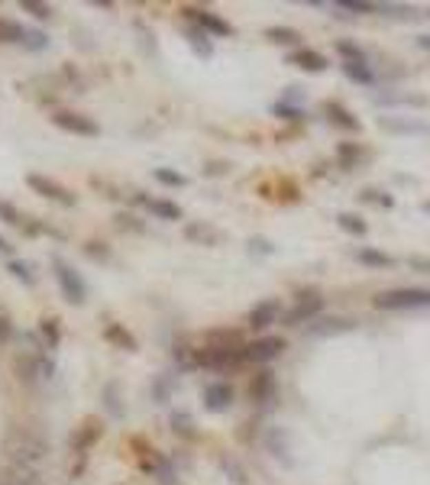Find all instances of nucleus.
<instances>
[{
  "label": "nucleus",
  "instance_id": "f257e3e1",
  "mask_svg": "<svg viewBox=\"0 0 430 485\" xmlns=\"http://www.w3.org/2000/svg\"><path fill=\"white\" fill-rule=\"evenodd\" d=\"M3 453L10 456V463L32 469V466H39L42 460H45L49 440H45V433H39L36 427L17 424V427H10L7 437H3Z\"/></svg>",
  "mask_w": 430,
  "mask_h": 485
},
{
  "label": "nucleus",
  "instance_id": "f03ea898",
  "mask_svg": "<svg viewBox=\"0 0 430 485\" xmlns=\"http://www.w3.org/2000/svg\"><path fill=\"white\" fill-rule=\"evenodd\" d=\"M372 305L378 311H408V307H430V288H391L376 295Z\"/></svg>",
  "mask_w": 430,
  "mask_h": 485
},
{
  "label": "nucleus",
  "instance_id": "7ed1b4c3",
  "mask_svg": "<svg viewBox=\"0 0 430 485\" xmlns=\"http://www.w3.org/2000/svg\"><path fill=\"white\" fill-rule=\"evenodd\" d=\"M240 362H246L240 343H207L204 349H198V366H207V369H230Z\"/></svg>",
  "mask_w": 430,
  "mask_h": 485
},
{
  "label": "nucleus",
  "instance_id": "20e7f679",
  "mask_svg": "<svg viewBox=\"0 0 430 485\" xmlns=\"http://www.w3.org/2000/svg\"><path fill=\"white\" fill-rule=\"evenodd\" d=\"M52 269H55V278H59V288H62L65 301H68V305H84V301H88V285H84L81 275L74 272L65 259H59V256L52 259Z\"/></svg>",
  "mask_w": 430,
  "mask_h": 485
},
{
  "label": "nucleus",
  "instance_id": "39448f33",
  "mask_svg": "<svg viewBox=\"0 0 430 485\" xmlns=\"http://www.w3.org/2000/svg\"><path fill=\"white\" fill-rule=\"evenodd\" d=\"M26 185H30L36 194H42V198H49V200H55V204H62V207H74V194L68 188H62L59 181H52V178H45V175H26Z\"/></svg>",
  "mask_w": 430,
  "mask_h": 485
},
{
  "label": "nucleus",
  "instance_id": "423d86ee",
  "mask_svg": "<svg viewBox=\"0 0 430 485\" xmlns=\"http://www.w3.org/2000/svg\"><path fill=\"white\" fill-rule=\"evenodd\" d=\"M320 311H324V298H320V295H301L298 301H294L291 311H285V314H282V320L288 324V327H298V324L314 320Z\"/></svg>",
  "mask_w": 430,
  "mask_h": 485
},
{
  "label": "nucleus",
  "instance_id": "0eeeda50",
  "mask_svg": "<svg viewBox=\"0 0 430 485\" xmlns=\"http://www.w3.org/2000/svg\"><path fill=\"white\" fill-rule=\"evenodd\" d=\"M285 340L282 337H259L256 343L243 347V359L246 362H272V359L282 356Z\"/></svg>",
  "mask_w": 430,
  "mask_h": 485
},
{
  "label": "nucleus",
  "instance_id": "6e6552de",
  "mask_svg": "<svg viewBox=\"0 0 430 485\" xmlns=\"http://www.w3.org/2000/svg\"><path fill=\"white\" fill-rule=\"evenodd\" d=\"M52 120H55V127H59V130H65V133H74V136H97V133H101V127H97L91 116L72 114V110H59Z\"/></svg>",
  "mask_w": 430,
  "mask_h": 485
},
{
  "label": "nucleus",
  "instance_id": "1a4fd4ad",
  "mask_svg": "<svg viewBox=\"0 0 430 485\" xmlns=\"http://www.w3.org/2000/svg\"><path fill=\"white\" fill-rule=\"evenodd\" d=\"M278 317H282V301H275V298H265V301H259V305L249 311L246 324H249L252 330H265V327H272Z\"/></svg>",
  "mask_w": 430,
  "mask_h": 485
},
{
  "label": "nucleus",
  "instance_id": "9d476101",
  "mask_svg": "<svg viewBox=\"0 0 430 485\" xmlns=\"http://www.w3.org/2000/svg\"><path fill=\"white\" fill-rule=\"evenodd\" d=\"M204 404H207V411H227L233 404V385L230 382H210L204 389Z\"/></svg>",
  "mask_w": 430,
  "mask_h": 485
},
{
  "label": "nucleus",
  "instance_id": "9b49d317",
  "mask_svg": "<svg viewBox=\"0 0 430 485\" xmlns=\"http://www.w3.org/2000/svg\"><path fill=\"white\" fill-rule=\"evenodd\" d=\"M185 13H188L207 36H233V26L227 20H221L217 13H210V10H185Z\"/></svg>",
  "mask_w": 430,
  "mask_h": 485
},
{
  "label": "nucleus",
  "instance_id": "f8f14e48",
  "mask_svg": "<svg viewBox=\"0 0 430 485\" xmlns=\"http://www.w3.org/2000/svg\"><path fill=\"white\" fill-rule=\"evenodd\" d=\"M288 65L305 68V72H324L327 59L317 52V49H294V52H288Z\"/></svg>",
  "mask_w": 430,
  "mask_h": 485
},
{
  "label": "nucleus",
  "instance_id": "ddd939ff",
  "mask_svg": "<svg viewBox=\"0 0 430 485\" xmlns=\"http://www.w3.org/2000/svg\"><path fill=\"white\" fill-rule=\"evenodd\" d=\"M249 395H252V401H259V404L272 401V395H275V372L272 369L256 372V379L249 382Z\"/></svg>",
  "mask_w": 430,
  "mask_h": 485
},
{
  "label": "nucleus",
  "instance_id": "4468645a",
  "mask_svg": "<svg viewBox=\"0 0 430 485\" xmlns=\"http://www.w3.org/2000/svg\"><path fill=\"white\" fill-rule=\"evenodd\" d=\"M0 485H36V473L26 469V466L7 463L0 466Z\"/></svg>",
  "mask_w": 430,
  "mask_h": 485
},
{
  "label": "nucleus",
  "instance_id": "2eb2a0df",
  "mask_svg": "<svg viewBox=\"0 0 430 485\" xmlns=\"http://www.w3.org/2000/svg\"><path fill=\"white\" fill-rule=\"evenodd\" d=\"M324 114H327V120H330V123H336L340 130H349V133H353V130H359V120L349 114L343 104H336V101H327Z\"/></svg>",
  "mask_w": 430,
  "mask_h": 485
},
{
  "label": "nucleus",
  "instance_id": "dca6fc26",
  "mask_svg": "<svg viewBox=\"0 0 430 485\" xmlns=\"http://www.w3.org/2000/svg\"><path fill=\"white\" fill-rule=\"evenodd\" d=\"M185 236L201 242V246H221V240H223V233L207 227V223H188V227H185Z\"/></svg>",
  "mask_w": 430,
  "mask_h": 485
},
{
  "label": "nucleus",
  "instance_id": "f3484780",
  "mask_svg": "<svg viewBox=\"0 0 430 485\" xmlns=\"http://www.w3.org/2000/svg\"><path fill=\"white\" fill-rule=\"evenodd\" d=\"M343 74L356 85H376V72L369 68V62H343Z\"/></svg>",
  "mask_w": 430,
  "mask_h": 485
},
{
  "label": "nucleus",
  "instance_id": "a211bd4d",
  "mask_svg": "<svg viewBox=\"0 0 430 485\" xmlns=\"http://www.w3.org/2000/svg\"><path fill=\"white\" fill-rule=\"evenodd\" d=\"M146 204H149V211H152V217H158V220H181V207L172 204V200L152 198V200H146Z\"/></svg>",
  "mask_w": 430,
  "mask_h": 485
},
{
  "label": "nucleus",
  "instance_id": "6ab92c4d",
  "mask_svg": "<svg viewBox=\"0 0 430 485\" xmlns=\"http://www.w3.org/2000/svg\"><path fill=\"white\" fill-rule=\"evenodd\" d=\"M356 259L362 265H372V269H391V265H395V259H391V256L378 253V249H372V246H362V249L356 253Z\"/></svg>",
  "mask_w": 430,
  "mask_h": 485
},
{
  "label": "nucleus",
  "instance_id": "aec40b11",
  "mask_svg": "<svg viewBox=\"0 0 430 485\" xmlns=\"http://www.w3.org/2000/svg\"><path fill=\"white\" fill-rule=\"evenodd\" d=\"M265 39L275 45H298L301 32L291 30V26H269V30H265Z\"/></svg>",
  "mask_w": 430,
  "mask_h": 485
},
{
  "label": "nucleus",
  "instance_id": "412c9836",
  "mask_svg": "<svg viewBox=\"0 0 430 485\" xmlns=\"http://www.w3.org/2000/svg\"><path fill=\"white\" fill-rule=\"evenodd\" d=\"M104 337L110 340V343H116L120 349H136V337H133V333H126L120 324H107Z\"/></svg>",
  "mask_w": 430,
  "mask_h": 485
},
{
  "label": "nucleus",
  "instance_id": "4be33fe9",
  "mask_svg": "<svg viewBox=\"0 0 430 485\" xmlns=\"http://www.w3.org/2000/svg\"><path fill=\"white\" fill-rule=\"evenodd\" d=\"M188 39H191V45H194V52L201 55V59H210L214 55V45H210V36L201 26H194V30H188Z\"/></svg>",
  "mask_w": 430,
  "mask_h": 485
},
{
  "label": "nucleus",
  "instance_id": "5701e85b",
  "mask_svg": "<svg viewBox=\"0 0 430 485\" xmlns=\"http://www.w3.org/2000/svg\"><path fill=\"white\" fill-rule=\"evenodd\" d=\"M336 223H340L347 233H353V236H366V230H369V223L362 220L359 214H340V217H336Z\"/></svg>",
  "mask_w": 430,
  "mask_h": 485
},
{
  "label": "nucleus",
  "instance_id": "b1692460",
  "mask_svg": "<svg viewBox=\"0 0 430 485\" xmlns=\"http://www.w3.org/2000/svg\"><path fill=\"white\" fill-rule=\"evenodd\" d=\"M0 39L23 45V39H26V26H20V23H13V20H0Z\"/></svg>",
  "mask_w": 430,
  "mask_h": 485
},
{
  "label": "nucleus",
  "instance_id": "393cba45",
  "mask_svg": "<svg viewBox=\"0 0 430 485\" xmlns=\"http://www.w3.org/2000/svg\"><path fill=\"white\" fill-rule=\"evenodd\" d=\"M152 175H156V181H162L165 188H185V185H188V178L175 169H156Z\"/></svg>",
  "mask_w": 430,
  "mask_h": 485
},
{
  "label": "nucleus",
  "instance_id": "a878e982",
  "mask_svg": "<svg viewBox=\"0 0 430 485\" xmlns=\"http://www.w3.org/2000/svg\"><path fill=\"white\" fill-rule=\"evenodd\" d=\"M272 114L278 116V120H294V123H298V120H305V110H301V107H294V104H288V101H278V104L272 107Z\"/></svg>",
  "mask_w": 430,
  "mask_h": 485
},
{
  "label": "nucleus",
  "instance_id": "bb28decb",
  "mask_svg": "<svg viewBox=\"0 0 430 485\" xmlns=\"http://www.w3.org/2000/svg\"><path fill=\"white\" fill-rule=\"evenodd\" d=\"M336 156H340V165H343V169H353L362 152H359V146H353V143H340V146H336Z\"/></svg>",
  "mask_w": 430,
  "mask_h": 485
},
{
  "label": "nucleus",
  "instance_id": "cd10ccee",
  "mask_svg": "<svg viewBox=\"0 0 430 485\" xmlns=\"http://www.w3.org/2000/svg\"><path fill=\"white\" fill-rule=\"evenodd\" d=\"M336 52L343 55V62H366V52H362L356 43H349V39H340V43H336Z\"/></svg>",
  "mask_w": 430,
  "mask_h": 485
},
{
  "label": "nucleus",
  "instance_id": "c85d7f7f",
  "mask_svg": "<svg viewBox=\"0 0 430 485\" xmlns=\"http://www.w3.org/2000/svg\"><path fill=\"white\" fill-rule=\"evenodd\" d=\"M20 10L32 13L36 20H49V17H52V7H49V3H39V0H20Z\"/></svg>",
  "mask_w": 430,
  "mask_h": 485
},
{
  "label": "nucleus",
  "instance_id": "c756f323",
  "mask_svg": "<svg viewBox=\"0 0 430 485\" xmlns=\"http://www.w3.org/2000/svg\"><path fill=\"white\" fill-rule=\"evenodd\" d=\"M353 324L349 320H340V317H334V320H317L314 327H311V333H336V330H349Z\"/></svg>",
  "mask_w": 430,
  "mask_h": 485
},
{
  "label": "nucleus",
  "instance_id": "7c9ffc66",
  "mask_svg": "<svg viewBox=\"0 0 430 485\" xmlns=\"http://www.w3.org/2000/svg\"><path fill=\"white\" fill-rule=\"evenodd\" d=\"M42 337H45V343H49V349L59 347V340H62V333H59V320H52V317H45L42 320Z\"/></svg>",
  "mask_w": 430,
  "mask_h": 485
},
{
  "label": "nucleus",
  "instance_id": "2f4dec72",
  "mask_svg": "<svg viewBox=\"0 0 430 485\" xmlns=\"http://www.w3.org/2000/svg\"><path fill=\"white\" fill-rule=\"evenodd\" d=\"M340 10H349V13H376L378 3H366V0H336Z\"/></svg>",
  "mask_w": 430,
  "mask_h": 485
},
{
  "label": "nucleus",
  "instance_id": "473e14b6",
  "mask_svg": "<svg viewBox=\"0 0 430 485\" xmlns=\"http://www.w3.org/2000/svg\"><path fill=\"white\" fill-rule=\"evenodd\" d=\"M0 220H3V223H10V227H20V223H23V217H20V211L13 207L10 200H3V198H0Z\"/></svg>",
  "mask_w": 430,
  "mask_h": 485
},
{
  "label": "nucleus",
  "instance_id": "72a5a7b5",
  "mask_svg": "<svg viewBox=\"0 0 430 485\" xmlns=\"http://www.w3.org/2000/svg\"><path fill=\"white\" fill-rule=\"evenodd\" d=\"M7 269H10L13 278H20V282H26V285H32V282H36V278H32V272H30V265L20 262V259H10V262H7Z\"/></svg>",
  "mask_w": 430,
  "mask_h": 485
},
{
  "label": "nucleus",
  "instance_id": "f704fd0d",
  "mask_svg": "<svg viewBox=\"0 0 430 485\" xmlns=\"http://www.w3.org/2000/svg\"><path fill=\"white\" fill-rule=\"evenodd\" d=\"M172 427H175V433H181V437H194V427H191L188 414H172Z\"/></svg>",
  "mask_w": 430,
  "mask_h": 485
},
{
  "label": "nucleus",
  "instance_id": "c9c22d12",
  "mask_svg": "<svg viewBox=\"0 0 430 485\" xmlns=\"http://www.w3.org/2000/svg\"><path fill=\"white\" fill-rule=\"evenodd\" d=\"M97 433H101V427H94V424H88V427H84V431H81V437L74 440V446H78V450H88V446L94 443V437H97Z\"/></svg>",
  "mask_w": 430,
  "mask_h": 485
},
{
  "label": "nucleus",
  "instance_id": "e433bc0d",
  "mask_svg": "<svg viewBox=\"0 0 430 485\" xmlns=\"http://www.w3.org/2000/svg\"><path fill=\"white\" fill-rule=\"evenodd\" d=\"M26 49H45V36L39 30H26V39H23Z\"/></svg>",
  "mask_w": 430,
  "mask_h": 485
},
{
  "label": "nucleus",
  "instance_id": "4c0bfd02",
  "mask_svg": "<svg viewBox=\"0 0 430 485\" xmlns=\"http://www.w3.org/2000/svg\"><path fill=\"white\" fill-rule=\"evenodd\" d=\"M366 200H376L378 207H395V198H391V194H382V191H366Z\"/></svg>",
  "mask_w": 430,
  "mask_h": 485
},
{
  "label": "nucleus",
  "instance_id": "58836bf2",
  "mask_svg": "<svg viewBox=\"0 0 430 485\" xmlns=\"http://www.w3.org/2000/svg\"><path fill=\"white\" fill-rule=\"evenodd\" d=\"M13 337V327L10 320H7V314H0V343H7V340Z\"/></svg>",
  "mask_w": 430,
  "mask_h": 485
},
{
  "label": "nucleus",
  "instance_id": "ea45409f",
  "mask_svg": "<svg viewBox=\"0 0 430 485\" xmlns=\"http://www.w3.org/2000/svg\"><path fill=\"white\" fill-rule=\"evenodd\" d=\"M411 265L414 269H430V259H411Z\"/></svg>",
  "mask_w": 430,
  "mask_h": 485
},
{
  "label": "nucleus",
  "instance_id": "a19ab883",
  "mask_svg": "<svg viewBox=\"0 0 430 485\" xmlns=\"http://www.w3.org/2000/svg\"><path fill=\"white\" fill-rule=\"evenodd\" d=\"M418 45H420V49H430V32H427V36H418Z\"/></svg>",
  "mask_w": 430,
  "mask_h": 485
},
{
  "label": "nucleus",
  "instance_id": "79ce46f5",
  "mask_svg": "<svg viewBox=\"0 0 430 485\" xmlns=\"http://www.w3.org/2000/svg\"><path fill=\"white\" fill-rule=\"evenodd\" d=\"M10 249H13V246H10L7 240H3V236H0V253H10Z\"/></svg>",
  "mask_w": 430,
  "mask_h": 485
},
{
  "label": "nucleus",
  "instance_id": "37998d69",
  "mask_svg": "<svg viewBox=\"0 0 430 485\" xmlns=\"http://www.w3.org/2000/svg\"><path fill=\"white\" fill-rule=\"evenodd\" d=\"M424 207H427V211H430V200H427V204H424Z\"/></svg>",
  "mask_w": 430,
  "mask_h": 485
}]
</instances>
